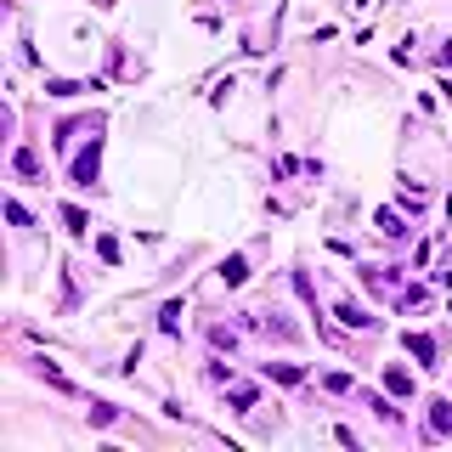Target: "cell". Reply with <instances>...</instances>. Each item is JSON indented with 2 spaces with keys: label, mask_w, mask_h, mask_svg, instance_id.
I'll return each mask as SVG.
<instances>
[{
  "label": "cell",
  "mask_w": 452,
  "mask_h": 452,
  "mask_svg": "<svg viewBox=\"0 0 452 452\" xmlns=\"http://www.w3.org/2000/svg\"><path fill=\"white\" fill-rule=\"evenodd\" d=\"M74 181H79V187H91V181H97V142L74 158Z\"/></svg>",
  "instance_id": "cell-1"
},
{
  "label": "cell",
  "mask_w": 452,
  "mask_h": 452,
  "mask_svg": "<svg viewBox=\"0 0 452 452\" xmlns=\"http://www.w3.org/2000/svg\"><path fill=\"white\" fill-rule=\"evenodd\" d=\"M407 351H413L424 367H435V340H430V334H407Z\"/></svg>",
  "instance_id": "cell-2"
},
{
  "label": "cell",
  "mask_w": 452,
  "mask_h": 452,
  "mask_svg": "<svg viewBox=\"0 0 452 452\" xmlns=\"http://www.w3.org/2000/svg\"><path fill=\"white\" fill-rule=\"evenodd\" d=\"M243 277H249V266H243V255H232V260L221 266V283H232V289H237V283H243Z\"/></svg>",
  "instance_id": "cell-3"
},
{
  "label": "cell",
  "mask_w": 452,
  "mask_h": 452,
  "mask_svg": "<svg viewBox=\"0 0 452 452\" xmlns=\"http://www.w3.org/2000/svg\"><path fill=\"white\" fill-rule=\"evenodd\" d=\"M430 430H435V435H446V430H452V401H435V413H430Z\"/></svg>",
  "instance_id": "cell-4"
},
{
  "label": "cell",
  "mask_w": 452,
  "mask_h": 452,
  "mask_svg": "<svg viewBox=\"0 0 452 452\" xmlns=\"http://www.w3.org/2000/svg\"><path fill=\"white\" fill-rule=\"evenodd\" d=\"M385 385H390L396 396H413V379H407V374H401V367H390V374H385Z\"/></svg>",
  "instance_id": "cell-5"
},
{
  "label": "cell",
  "mask_w": 452,
  "mask_h": 452,
  "mask_svg": "<svg viewBox=\"0 0 452 452\" xmlns=\"http://www.w3.org/2000/svg\"><path fill=\"white\" fill-rule=\"evenodd\" d=\"M12 164H17V176H40V158H34L28 147H17V158H12Z\"/></svg>",
  "instance_id": "cell-6"
},
{
  "label": "cell",
  "mask_w": 452,
  "mask_h": 452,
  "mask_svg": "<svg viewBox=\"0 0 452 452\" xmlns=\"http://www.w3.org/2000/svg\"><path fill=\"white\" fill-rule=\"evenodd\" d=\"M340 322H351V328H367V317H362V311H356V305H351V300H345V305H340Z\"/></svg>",
  "instance_id": "cell-7"
},
{
  "label": "cell",
  "mask_w": 452,
  "mask_h": 452,
  "mask_svg": "<svg viewBox=\"0 0 452 452\" xmlns=\"http://www.w3.org/2000/svg\"><path fill=\"white\" fill-rule=\"evenodd\" d=\"M62 221H68V232H74V237H85V215H79V210H62Z\"/></svg>",
  "instance_id": "cell-8"
},
{
  "label": "cell",
  "mask_w": 452,
  "mask_h": 452,
  "mask_svg": "<svg viewBox=\"0 0 452 452\" xmlns=\"http://www.w3.org/2000/svg\"><path fill=\"white\" fill-rule=\"evenodd\" d=\"M379 232H385V237H401V221H396V215L385 210V215H379Z\"/></svg>",
  "instance_id": "cell-9"
}]
</instances>
